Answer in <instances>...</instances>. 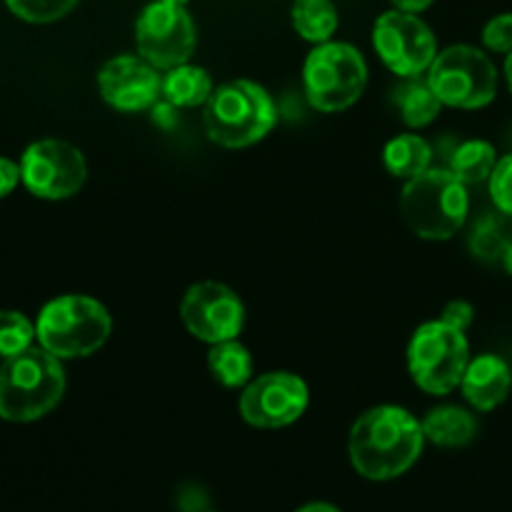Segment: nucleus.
Returning <instances> with one entry per match:
<instances>
[{"mask_svg":"<svg viewBox=\"0 0 512 512\" xmlns=\"http://www.w3.org/2000/svg\"><path fill=\"white\" fill-rule=\"evenodd\" d=\"M423 423L408 410L380 405L350 430V463L368 480H393L408 473L423 453Z\"/></svg>","mask_w":512,"mask_h":512,"instance_id":"obj_1","label":"nucleus"},{"mask_svg":"<svg viewBox=\"0 0 512 512\" xmlns=\"http://www.w3.org/2000/svg\"><path fill=\"white\" fill-rule=\"evenodd\" d=\"M65 393L60 358L30 345L0 365V418L8 423H33L48 415Z\"/></svg>","mask_w":512,"mask_h":512,"instance_id":"obj_2","label":"nucleus"},{"mask_svg":"<svg viewBox=\"0 0 512 512\" xmlns=\"http://www.w3.org/2000/svg\"><path fill=\"white\" fill-rule=\"evenodd\" d=\"M275 103L253 80H230L205 103V133L223 148H248L273 130Z\"/></svg>","mask_w":512,"mask_h":512,"instance_id":"obj_3","label":"nucleus"},{"mask_svg":"<svg viewBox=\"0 0 512 512\" xmlns=\"http://www.w3.org/2000/svg\"><path fill=\"white\" fill-rule=\"evenodd\" d=\"M470 200L465 183L450 170H425L408 180L400 195V213L418 238L448 240L463 228Z\"/></svg>","mask_w":512,"mask_h":512,"instance_id":"obj_4","label":"nucleus"},{"mask_svg":"<svg viewBox=\"0 0 512 512\" xmlns=\"http://www.w3.org/2000/svg\"><path fill=\"white\" fill-rule=\"evenodd\" d=\"M110 335V315L98 300L63 295L40 310L35 338L55 358H85L103 348Z\"/></svg>","mask_w":512,"mask_h":512,"instance_id":"obj_5","label":"nucleus"},{"mask_svg":"<svg viewBox=\"0 0 512 512\" xmlns=\"http://www.w3.org/2000/svg\"><path fill=\"white\" fill-rule=\"evenodd\" d=\"M305 95L320 113L350 108L363 95L368 65L360 50L348 43H320L303 68Z\"/></svg>","mask_w":512,"mask_h":512,"instance_id":"obj_6","label":"nucleus"},{"mask_svg":"<svg viewBox=\"0 0 512 512\" xmlns=\"http://www.w3.org/2000/svg\"><path fill=\"white\" fill-rule=\"evenodd\" d=\"M470 363V348L463 330L443 320L425 323L415 330L408 345V368L415 385L430 395H448L463 383Z\"/></svg>","mask_w":512,"mask_h":512,"instance_id":"obj_7","label":"nucleus"},{"mask_svg":"<svg viewBox=\"0 0 512 512\" xmlns=\"http://www.w3.org/2000/svg\"><path fill=\"white\" fill-rule=\"evenodd\" d=\"M428 83L443 105L475 110L493 103L498 95V70L483 50L473 45H450L435 55L428 68Z\"/></svg>","mask_w":512,"mask_h":512,"instance_id":"obj_8","label":"nucleus"},{"mask_svg":"<svg viewBox=\"0 0 512 512\" xmlns=\"http://www.w3.org/2000/svg\"><path fill=\"white\" fill-rule=\"evenodd\" d=\"M135 43L153 68L170 70L188 63L195 53L198 33L185 5L155 0L135 23Z\"/></svg>","mask_w":512,"mask_h":512,"instance_id":"obj_9","label":"nucleus"},{"mask_svg":"<svg viewBox=\"0 0 512 512\" xmlns=\"http://www.w3.org/2000/svg\"><path fill=\"white\" fill-rule=\"evenodd\" d=\"M23 185L43 200L73 198L88 178L83 153L65 140H38L20 158Z\"/></svg>","mask_w":512,"mask_h":512,"instance_id":"obj_10","label":"nucleus"},{"mask_svg":"<svg viewBox=\"0 0 512 512\" xmlns=\"http://www.w3.org/2000/svg\"><path fill=\"white\" fill-rule=\"evenodd\" d=\"M373 45L393 73L413 78L428 70L438 55L435 35L415 13L390 10L373 28Z\"/></svg>","mask_w":512,"mask_h":512,"instance_id":"obj_11","label":"nucleus"},{"mask_svg":"<svg viewBox=\"0 0 512 512\" xmlns=\"http://www.w3.org/2000/svg\"><path fill=\"white\" fill-rule=\"evenodd\" d=\"M308 408V385L293 373H265L240 395V415L253 428L293 425Z\"/></svg>","mask_w":512,"mask_h":512,"instance_id":"obj_12","label":"nucleus"},{"mask_svg":"<svg viewBox=\"0 0 512 512\" xmlns=\"http://www.w3.org/2000/svg\"><path fill=\"white\" fill-rule=\"evenodd\" d=\"M185 328L203 343H223L238 338L245 310L238 295L223 283H198L180 303Z\"/></svg>","mask_w":512,"mask_h":512,"instance_id":"obj_13","label":"nucleus"},{"mask_svg":"<svg viewBox=\"0 0 512 512\" xmlns=\"http://www.w3.org/2000/svg\"><path fill=\"white\" fill-rule=\"evenodd\" d=\"M98 88L105 103L113 105L115 110L135 113L150 108L160 98L163 78L158 75V68H153L145 58L120 55L100 68Z\"/></svg>","mask_w":512,"mask_h":512,"instance_id":"obj_14","label":"nucleus"},{"mask_svg":"<svg viewBox=\"0 0 512 512\" xmlns=\"http://www.w3.org/2000/svg\"><path fill=\"white\" fill-rule=\"evenodd\" d=\"M460 388L475 410H483V413L495 410L500 403H505L512 388L510 365L498 355H480L468 363Z\"/></svg>","mask_w":512,"mask_h":512,"instance_id":"obj_15","label":"nucleus"},{"mask_svg":"<svg viewBox=\"0 0 512 512\" xmlns=\"http://www.w3.org/2000/svg\"><path fill=\"white\" fill-rule=\"evenodd\" d=\"M425 440L440 448H463L478 433V423L473 415L455 405H445V408H435L425 415L423 420Z\"/></svg>","mask_w":512,"mask_h":512,"instance_id":"obj_16","label":"nucleus"},{"mask_svg":"<svg viewBox=\"0 0 512 512\" xmlns=\"http://www.w3.org/2000/svg\"><path fill=\"white\" fill-rule=\"evenodd\" d=\"M160 95L178 108H198V105L208 103V98L213 95V80H210L208 70L185 63L168 70Z\"/></svg>","mask_w":512,"mask_h":512,"instance_id":"obj_17","label":"nucleus"},{"mask_svg":"<svg viewBox=\"0 0 512 512\" xmlns=\"http://www.w3.org/2000/svg\"><path fill=\"white\" fill-rule=\"evenodd\" d=\"M208 365L213 378L225 388H240L253 375V358H250L248 348L240 345L238 340H223L210 348Z\"/></svg>","mask_w":512,"mask_h":512,"instance_id":"obj_18","label":"nucleus"},{"mask_svg":"<svg viewBox=\"0 0 512 512\" xmlns=\"http://www.w3.org/2000/svg\"><path fill=\"white\" fill-rule=\"evenodd\" d=\"M383 160L390 175L413 180L428 170L430 145L418 135H398V138L385 145Z\"/></svg>","mask_w":512,"mask_h":512,"instance_id":"obj_19","label":"nucleus"},{"mask_svg":"<svg viewBox=\"0 0 512 512\" xmlns=\"http://www.w3.org/2000/svg\"><path fill=\"white\" fill-rule=\"evenodd\" d=\"M293 28L310 43H328L330 35L338 30V10L333 0H295Z\"/></svg>","mask_w":512,"mask_h":512,"instance_id":"obj_20","label":"nucleus"},{"mask_svg":"<svg viewBox=\"0 0 512 512\" xmlns=\"http://www.w3.org/2000/svg\"><path fill=\"white\" fill-rule=\"evenodd\" d=\"M495 165H498V155H495L493 145L485 140H468L450 158V173L460 183L478 185L483 180H490Z\"/></svg>","mask_w":512,"mask_h":512,"instance_id":"obj_21","label":"nucleus"},{"mask_svg":"<svg viewBox=\"0 0 512 512\" xmlns=\"http://www.w3.org/2000/svg\"><path fill=\"white\" fill-rule=\"evenodd\" d=\"M400 113L410 128H423L440 115V98L430 83H410L400 90Z\"/></svg>","mask_w":512,"mask_h":512,"instance_id":"obj_22","label":"nucleus"},{"mask_svg":"<svg viewBox=\"0 0 512 512\" xmlns=\"http://www.w3.org/2000/svg\"><path fill=\"white\" fill-rule=\"evenodd\" d=\"M35 338V328L23 313L0 310V358H13L30 348Z\"/></svg>","mask_w":512,"mask_h":512,"instance_id":"obj_23","label":"nucleus"},{"mask_svg":"<svg viewBox=\"0 0 512 512\" xmlns=\"http://www.w3.org/2000/svg\"><path fill=\"white\" fill-rule=\"evenodd\" d=\"M80 0H5L10 13L25 23H55L65 18Z\"/></svg>","mask_w":512,"mask_h":512,"instance_id":"obj_24","label":"nucleus"},{"mask_svg":"<svg viewBox=\"0 0 512 512\" xmlns=\"http://www.w3.org/2000/svg\"><path fill=\"white\" fill-rule=\"evenodd\" d=\"M490 198L500 213L512 215V153L500 158L490 175Z\"/></svg>","mask_w":512,"mask_h":512,"instance_id":"obj_25","label":"nucleus"},{"mask_svg":"<svg viewBox=\"0 0 512 512\" xmlns=\"http://www.w3.org/2000/svg\"><path fill=\"white\" fill-rule=\"evenodd\" d=\"M470 245H473V253L480 255V258H503V250L505 245H508V240L500 235V230L495 228L490 220H483V223L475 228L473 233V240H470Z\"/></svg>","mask_w":512,"mask_h":512,"instance_id":"obj_26","label":"nucleus"},{"mask_svg":"<svg viewBox=\"0 0 512 512\" xmlns=\"http://www.w3.org/2000/svg\"><path fill=\"white\" fill-rule=\"evenodd\" d=\"M483 43L493 53H510L512 50V13H503L490 20L483 30Z\"/></svg>","mask_w":512,"mask_h":512,"instance_id":"obj_27","label":"nucleus"},{"mask_svg":"<svg viewBox=\"0 0 512 512\" xmlns=\"http://www.w3.org/2000/svg\"><path fill=\"white\" fill-rule=\"evenodd\" d=\"M473 315H475V310H473V305L470 303H465V300H453V303H448L445 305V310H443V323L445 325H450V328H455V330H468L470 328V323H473Z\"/></svg>","mask_w":512,"mask_h":512,"instance_id":"obj_28","label":"nucleus"},{"mask_svg":"<svg viewBox=\"0 0 512 512\" xmlns=\"http://www.w3.org/2000/svg\"><path fill=\"white\" fill-rule=\"evenodd\" d=\"M20 180H23L20 178V165L8 158H0V198L13 193Z\"/></svg>","mask_w":512,"mask_h":512,"instance_id":"obj_29","label":"nucleus"},{"mask_svg":"<svg viewBox=\"0 0 512 512\" xmlns=\"http://www.w3.org/2000/svg\"><path fill=\"white\" fill-rule=\"evenodd\" d=\"M398 10H405V13H420V10L430 8L433 0H390Z\"/></svg>","mask_w":512,"mask_h":512,"instance_id":"obj_30","label":"nucleus"},{"mask_svg":"<svg viewBox=\"0 0 512 512\" xmlns=\"http://www.w3.org/2000/svg\"><path fill=\"white\" fill-rule=\"evenodd\" d=\"M295 512H340V510L335 508V505H330V503H308V505H303V508L295 510Z\"/></svg>","mask_w":512,"mask_h":512,"instance_id":"obj_31","label":"nucleus"},{"mask_svg":"<svg viewBox=\"0 0 512 512\" xmlns=\"http://www.w3.org/2000/svg\"><path fill=\"white\" fill-rule=\"evenodd\" d=\"M503 265H505V270L512 275V240L505 245V250H503Z\"/></svg>","mask_w":512,"mask_h":512,"instance_id":"obj_32","label":"nucleus"},{"mask_svg":"<svg viewBox=\"0 0 512 512\" xmlns=\"http://www.w3.org/2000/svg\"><path fill=\"white\" fill-rule=\"evenodd\" d=\"M505 78H508V88L512 93V50L508 53V58H505Z\"/></svg>","mask_w":512,"mask_h":512,"instance_id":"obj_33","label":"nucleus"},{"mask_svg":"<svg viewBox=\"0 0 512 512\" xmlns=\"http://www.w3.org/2000/svg\"><path fill=\"white\" fill-rule=\"evenodd\" d=\"M163 3H173V5H185L188 0H163Z\"/></svg>","mask_w":512,"mask_h":512,"instance_id":"obj_34","label":"nucleus"}]
</instances>
